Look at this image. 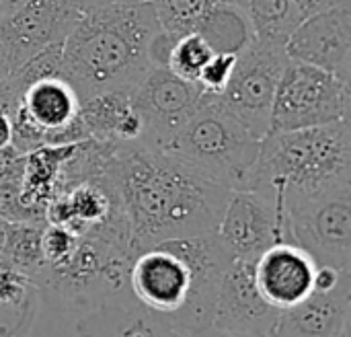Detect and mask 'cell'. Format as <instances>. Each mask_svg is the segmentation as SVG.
Returning a JSON list of instances; mask_svg holds the SVG:
<instances>
[{
  "label": "cell",
  "mask_w": 351,
  "mask_h": 337,
  "mask_svg": "<svg viewBox=\"0 0 351 337\" xmlns=\"http://www.w3.org/2000/svg\"><path fill=\"white\" fill-rule=\"evenodd\" d=\"M130 99L144 126L142 142L160 148L191 119L208 93L165 66H152L130 91Z\"/></svg>",
  "instance_id": "9"
},
{
  "label": "cell",
  "mask_w": 351,
  "mask_h": 337,
  "mask_svg": "<svg viewBox=\"0 0 351 337\" xmlns=\"http://www.w3.org/2000/svg\"><path fill=\"white\" fill-rule=\"evenodd\" d=\"M111 2H138V0H78V4H80L82 8L101 6V4H111Z\"/></svg>",
  "instance_id": "28"
},
{
  "label": "cell",
  "mask_w": 351,
  "mask_h": 337,
  "mask_svg": "<svg viewBox=\"0 0 351 337\" xmlns=\"http://www.w3.org/2000/svg\"><path fill=\"white\" fill-rule=\"evenodd\" d=\"M288 62L284 45L253 39L237 56L232 74L218 95L220 103L259 140L269 132L276 89Z\"/></svg>",
  "instance_id": "8"
},
{
  "label": "cell",
  "mask_w": 351,
  "mask_h": 337,
  "mask_svg": "<svg viewBox=\"0 0 351 337\" xmlns=\"http://www.w3.org/2000/svg\"><path fill=\"white\" fill-rule=\"evenodd\" d=\"M8 74H10V66H8L4 47H2V43H0V78H4V76H8Z\"/></svg>",
  "instance_id": "29"
},
{
  "label": "cell",
  "mask_w": 351,
  "mask_h": 337,
  "mask_svg": "<svg viewBox=\"0 0 351 337\" xmlns=\"http://www.w3.org/2000/svg\"><path fill=\"white\" fill-rule=\"evenodd\" d=\"M0 220L4 222H37L45 224L21 200V183H0Z\"/></svg>",
  "instance_id": "23"
},
{
  "label": "cell",
  "mask_w": 351,
  "mask_h": 337,
  "mask_svg": "<svg viewBox=\"0 0 351 337\" xmlns=\"http://www.w3.org/2000/svg\"><path fill=\"white\" fill-rule=\"evenodd\" d=\"M350 86L351 82L323 68L290 60L276 89L269 132H290L348 119Z\"/></svg>",
  "instance_id": "7"
},
{
  "label": "cell",
  "mask_w": 351,
  "mask_h": 337,
  "mask_svg": "<svg viewBox=\"0 0 351 337\" xmlns=\"http://www.w3.org/2000/svg\"><path fill=\"white\" fill-rule=\"evenodd\" d=\"M80 10L78 0H25L4 12L0 16V43L10 72L47 45L64 41Z\"/></svg>",
  "instance_id": "11"
},
{
  "label": "cell",
  "mask_w": 351,
  "mask_h": 337,
  "mask_svg": "<svg viewBox=\"0 0 351 337\" xmlns=\"http://www.w3.org/2000/svg\"><path fill=\"white\" fill-rule=\"evenodd\" d=\"M25 161L27 152H21L16 146L6 144L0 148V183H21Z\"/></svg>",
  "instance_id": "24"
},
{
  "label": "cell",
  "mask_w": 351,
  "mask_h": 337,
  "mask_svg": "<svg viewBox=\"0 0 351 337\" xmlns=\"http://www.w3.org/2000/svg\"><path fill=\"white\" fill-rule=\"evenodd\" d=\"M259 146L261 140L220 103L218 95H208L191 119L160 148L232 191L251 189Z\"/></svg>",
  "instance_id": "5"
},
{
  "label": "cell",
  "mask_w": 351,
  "mask_h": 337,
  "mask_svg": "<svg viewBox=\"0 0 351 337\" xmlns=\"http://www.w3.org/2000/svg\"><path fill=\"white\" fill-rule=\"evenodd\" d=\"M160 29L152 0L82 8L62 43L64 78L80 103L107 91H132L152 68L150 41Z\"/></svg>",
  "instance_id": "3"
},
{
  "label": "cell",
  "mask_w": 351,
  "mask_h": 337,
  "mask_svg": "<svg viewBox=\"0 0 351 337\" xmlns=\"http://www.w3.org/2000/svg\"><path fill=\"white\" fill-rule=\"evenodd\" d=\"M12 138V126H10V115L0 109V148H4L6 144H10Z\"/></svg>",
  "instance_id": "27"
},
{
  "label": "cell",
  "mask_w": 351,
  "mask_h": 337,
  "mask_svg": "<svg viewBox=\"0 0 351 337\" xmlns=\"http://www.w3.org/2000/svg\"><path fill=\"white\" fill-rule=\"evenodd\" d=\"M284 47L292 62L323 68L351 82V0L302 19Z\"/></svg>",
  "instance_id": "13"
},
{
  "label": "cell",
  "mask_w": 351,
  "mask_h": 337,
  "mask_svg": "<svg viewBox=\"0 0 351 337\" xmlns=\"http://www.w3.org/2000/svg\"><path fill=\"white\" fill-rule=\"evenodd\" d=\"M341 185H351L350 117L261 138L251 189L271 196L280 212L288 202Z\"/></svg>",
  "instance_id": "4"
},
{
  "label": "cell",
  "mask_w": 351,
  "mask_h": 337,
  "mask_svg": "<svg viewBox=\"0 0 351 337\" xmlns=\"http://www.w3.org/2000/svg\"><path fill=\"white\" fill-rule=\"evenodd\" d=\"M191 31L199 33L214 54L239 56L255 39L247 10L230 0H220L212 4L195 21Z\"/></svg>",
  "instance_id": "17"
},
{
  "label": "cell",
  "mask_w": 351,
  "mask_h": 337,
  "mask_svg": "<svg viewBox=\"0 0 351 337\" xmlns=\"http://www.w3.org/2000/svg\"><path fill=\"white\" fill-rule=\"evenodd\" d=\"M351 334V276L329 290H313L302 303L280 311L274 336L348 337Z\"/></svg>",
  "instance_id": "15"
},
{
  "label": "cell",
  "mask_w": 351,
  "mask_h": 337,
  "mask_svg": "<svg viewBox=\"0 0 351 337\" xmlns=\"http://www.w3.org/2000/svg\"><path fill=\"white\" fill-rule=\"evenodd\" d=\"M25 0H0V4H2V14L4 12H8V10H12V8H16L19 4H23Z\"/></svg>",
  "instance_id": "30"
},
{
  "label": "cell",
  "mask_w": 351,
  "mask_h": 337,
  "mask_svg": "<svg viewBox=\"0 0 351 337\" xmlns=\"http://www.w3.org/2000/svg\"><path fill=\"white\" fill-rule=\"evenodd\" d=\"M278 317L257 288L255 264L232 259L218 286L212 336H274Z\"/></svg>",
  "instance_id": "12"
},
{
  "label": "cell",
  "mask_w": 351,
  "mask_h": 337,
  "mask_svg": "<svg viewBox=\"0 0 351 337\" xmlns=\"http://www.w3.org/2000/svg\"><path fill=\"white\" fill-rule=\"evenodd\" d=\"M216 235L230 259L255 264L269 247L284 243V214L271 196L259 189H232Z\"/></svg>",
  "instance_id": "10"
},
{
  "label": "cell",
  "mask_w": 351,
  "mask_h": 337,
  "mask_svg": "<svg viewBox=\"0 0 351 337\" xmlns=\"http://www.w3.org/2000/svg\"><path fill=\"white\" fill-rule=\"evenodd\" d=\"M220 0H152L160 27L171 33L191 31L195 21ZM245 8V0H230Z\"/></svg>",
  "instance_id": "21"
},
{
  "label": "cell",
  "mask_w": 351,
  "mask_h": 337,
  "mask_svg": "<svg viewBox=\"0 0 351 337\" xmlns=\"http://www.w3.org/2000/svg\"><path fill=\"white\" fill-rule=\"evenodd\" d=\"M0 16H2V4H0Z\"/></svg>",
  "instance_id": "32"
},
{
  "label": "cell",
  "mask_w": 351,
  "mask_h": 337,
  "mask_svg": "<svg viewBox=\"0 0 351 337\" xmlns=\"http://www.w3.org/2000/svg\"><path fill=\"white\" fill-rule=\"evenodd\" d=\"M19 99H21V91L16 89L12 78L10 76L0 78V109H4L8 115H12V111L19 105Z\"/></svg>",
  "instance_id": "25"
},
{
  "label": "cell",
  "mask_w": 351,
  "mask_h": 337,
  "mask_svg": "<svg viewBox=\"0 0 351 337\" xmlns=\"http://www.w3.org/2000/svg\"><path fill=\"white\" fill-rule=\"evenodd\" d=\"M45 224L37 222H6V239L0 257L12 268L33 278L43 266L41 233Z\"/></svg>",
  "instance_id": "19"
},
{
  "label": "cell",
  "mask_w": 351,
  "mask_h": 337,
  "mask_svg": "<svg viewBox=\"0 0 351 337\" xmlns=\"http://www.w3.org/2000/svg\"><path fill=\"white\" fill-rule=\"evenodd\" d=\"M286 243L302 247L319 266L351 272V185L282 206Z\"/></svg>",
  "instance_id": "6"
},
{
  "label": "cell",
  "mask_w": 351,
  "mask_h": 337,
  "mask_svg": "<svg viewBox=\"0 0 351 337\" xmlns=\"http://www.w3.org/2000/svg\"><path fill=\"white\" fill-rule=\"evenodd\" d=\"M105 175L117 189L136 253L169 239L214 233L230 194L144 142L117 144Z\"/></svg>",
  "instance_id": "1"
},
{
  "label": "cell",
  "mask_w": 351,
  "mask_h": 337,
  "mask_svg": "<svg viewBox=\"0 0 351 337\" xmlns=\"http://www.w3.org/2000/svg\"><path fill=\"white\" fill-rule=\"evenodd\" d=\"M4 239H6V222L0 220V251H2V247H4Z\"/></svg>",
  "instance_id": "31"
},
{
  "label": "cell",
  "mask_w": 351,
  "mask_h": 337,
  "mask_svg": "<svg viewBox=\"0 0 351 337\" xmlns=\"http://www.w3.org/2000/svg\"><path fill=\"white\" fill-rule=\"evenodd\" d=\"M212 54L214 51L202 39L199 33L185 31L173 39V45H171V51L167 58V68L171 72H175L177 76H181L189 82H195L202 68L212 58Z\"/></svg>",
  "instance_id": "20"
},
{
  "label": "cell",
  "mask_w": 351,
  "mask_h": 337,
  "mask_svg": "<svg viewBox=\"0 0 351 337\" xmlns=\"http://www.w3.org/2000/svg\"><path fill=\"white\" fill-rule=\"evenodd\" d=\"M255 39L284 45L302 21L294 0H245Z\"/></svg>",
  "instance_id": "18"
},
{
  "label": "cell",
  "mask_w": 351,
  "mask_h": 337,
  "mask_svg": "<svg viewBox=\"0 0 351 337\" xmlns=\"http://www.w3.org/2000/svg\"><path fill=\"white\" fill-rule=\"evenodd\" d=\"M234 62H237V56L232 54H212V58L206 62L195 82L202 86L204 93L220 95L232 74Z\"/></svg>",
  "instance_id": "22"
},
{
  "label": "cell",
  "mask_w": 351,
  "mask_h": 337,
  "mask_svg": "<svg viewBox=\"0 0 351 337\" xmlns=\"http://www.w3.org/2000/svg\"><path fill=\"white\" fill-rule=\"evenodd\" d=\"M230 262L216 231L169 239L134 255L128 282L158 336H212L216 294Z\"/></svg>",
  "instance_id": "2"
},
{
  "label": "cell",
  "mask_w": 351,
  "mask_h": 337,
  "mask_svg": "<svg viewBox=\"0 0 351 337\" xmlns=\"http://www.w3.org/2000/svg\"><path fill=\"white\" fill-rule=\"evenodd\" d=\"M78 115L86 138L113 144L142 142L144 126L132 105L130 91H107L88 97L80 103Z\"/></svg>",
  "instance_id": "16"
},
{
  "label": "cell",
  "mask_w": 351,
  "mask_h": 337,
  "mask_svg": "<svg viewBox=\"0 0 351 337\" xmlns=\"http://www.w3.org/2000/svg\"><path fill=\"white\" fill-rule=\"evenodd\" d=\"M319 264L294 243H276L255 262V282L278 311L302 303L313 290Z\"/></svg>",
  "instance_id": "14"
},
{
  "label": "cell",
  "mask_w": 351,
  "mask_h": 337,
  "mask_svg": "<svg viewBox=\"0 0 351 337\" xmlns=\"http://www.w3.org/2000/svg\"><path fill=\"white\" fill-rule=\"evenodd\" d=\"M341 2H348V0H294V4H296L302 19H306L311 14H317L321 10H327L331 6H337Z\"/></svg>",
  "instance_id": "26"
}]
</instances>
